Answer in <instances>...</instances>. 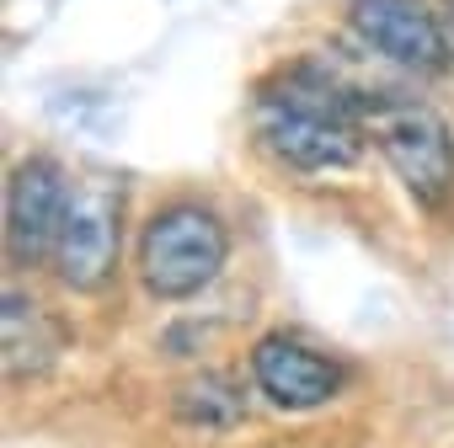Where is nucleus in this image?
I'll list each match as a JSON object with an SVG mask.
<instances>
[{
	"label": "nucleus",
	"instance_id": "nucleus-1",
	"mask_svg": "<svg viewBox=\"0 0 454 448\" xmlns=\"http://www.w3.org/2000/svg\"><path fill=\"white\" fill-rule=\"evenodd\" d=\"M252 134L284 171H300V176L353 171L369 144L358 128V102L316 59L284 70L257 91Z\"/></svg>",
	"mask_w": 454,
	"mask_h": 448
},
{
	"label": "nucleus",
	"instance_id": "nucleus-2",
	"mask_svg": "<svg viewBox=\"0 0 454 448\" xmlns=\"http://www.w3.org/2000/svg\"><path fill=\"white\" fill-rule=\"evenodd\" d=\"M358 128L390 160V171L422 208H438L454 192V139H449V123L427 102L380 91L358 107Z\"/></svg>",
	"mask_w": 454,
	"mask_h": 448
},
{
	"label": "nucleus",
	"instance_id": "nucleus-3",
	"mask_svg": "<svg viewBox=\"0 0 454 448\" xmlns=\"http://www.w3.org/2000/svg\"><path fill=\"white\" fill-rule=\"evenodd\" d=\"M231 262V230L203 203L160 208L139 236V278L155 299H192Z\"/></svg>",
	"mask_w": 454,
	"mask_h": 448
},
{
	"label": "nucleus",
	"instance_id": "nucleus-4",
	"mask_svg": "<svg viewBox=\"0 0 454 448\" xmlns=\"http://www.w3.org/2000/svg\"><path fill=\"white\" fill-rule=\"evenodd\" d=\"M123 251V187L107 176H86L70 192L65 230L54 246V278L70 294H97L113 283Z\"/></svg>",
	"mask_w": 454,
	"mask_h": 448
},
{
	"label": "nucleus",
	"instance_id": "nucleus-5",
	"mask_svg": "<svg viewBox=\"0 0 454 448\" xmlns=\"http://www.w3.org/2000/svg\"><path fill=\"white\" fill-rule=\"evenodd\" d=\"M348 27L374 59L406 75H438L454 65L443 12H433L427 0H348Z\"/></svg>",
	"mask_w": 454,
	"mask_h": 448
},
{
	"label": "nucleus",
	"instance_id": "nucleus-6",
	"mask_svg": "<svg viewBox=\"0 0 454 448\" xmlns=\"http://www.w3.org/2000/svg\"><path fill=\"white\" fill-rule=\"evenodd\" d=\"M70 176L49 155H27L12 182H6V251L22 267L54 262L59 230H65V208H70Z\"/></svg>",
	"mask_w": 454,
	"mask_h": 448
},
{
	"label": "nucleus",
	"instance_id": "nucleus-7",
	"mask_svg": "<svg viewBox=\"0 0 454 448\" xmlns=\"http://www.w3.org/2000/svg\"><path fill=\"white\" fill-rule=\"evenodd\" d=\"M252 379L284 411H316L342 390V368L294 336H262L252 347Z\"/></svg>",
	"mask_w": 454,
	"mask_h": 448
},
{
	"label": "nucleus",
	"instance_id": "nucleus-8",
	"mask_svg": "<svg viewBox=\"0 0 454 448\" xmlns=\"http://www.w3.org/2000/svg\"><path fill=\"white\" fill-rule=\"evenodd\" d=\"M0 347H6V379H38L54 368V358L65 352V326L27 294H6V310H0Z\"/></svg>",
	"mask_w": 454,
	"mask_h": 448
},
{
	"label": "nucleus",
	"instance_id": "nucleus-9",
	"mask_svg": "<svg viewBox=\"0 0 454 448\" xmlns=\"http://www.w3.org/2000/svg\"><path fill=\"white\" fill-rule=\"evenodd\" d=\"M171 411H176L182 427H198V432H231V427L247 421V395H241V384H236L231 374L203 368V374H192V379L176 384Z\"/></svg>",
	"mask_w": 454,
	"mask_h": 448
},
{
	"label": "nucleus",
	"instance_id": "nucleus-10",
	"mask_svg": "<svg viewBox=\"0 0 454 448\" xmlns=\"http://www.w3.org/2000/svg\"><path fill=\"white\" fill-rule=\"evenodd\" d=\"M443 33H449V59H454V0H449V12H443Z\"/></svg>",
	"mask_w": 454,
	"mask_h": 448
}]
</instances>
